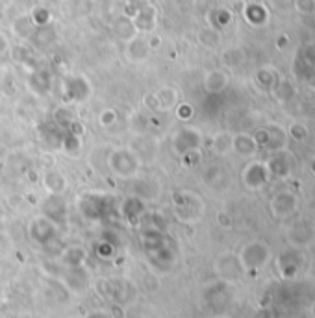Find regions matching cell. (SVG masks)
<instances>
[{"label": "cell", "mask_w": 315, "mask_h": 318, "mask_svg": "<svg viewBox=\"0 0 315 318\" xmlns=\"http://www.w3.org/2000/svg\"><path fill=\"white\" fill-rule=\"evenodd\" d=\"M108 167L119 178H132L139 169V157L130 148H117L108 157Z\"/></svg>", "instance_id": "1"}, {"label": "cell", "mask_w": 315, "mask_h": 318, "mask_svg": "<svg viewBox=\"0 0 315 318\" xmlns=\"http://www.w3.org/2000/svg\"><path fill=\"white\" fill-rule=\"evenodd\" d=\"M65 85V100L67 104L71 102H84L89 95H91V85L84 76H72V78L63 82Z\"/></svg>", "instance_id": "2"}, {"label": "cell", "mask_w": 315, "mask_h": 318, "mask_svg": "<svg viewBox=\"0 0 315 318\" xmlns=\"http://www.w3.org/2000/svg\"><path fill=\"white\" fill-rule=\"evenodd\" d=\"M41 183H43L45 191L50 196H61L65 193L67 185H69L65 174H63L61 170L54 169V167L45 170V174L41 176Z\"/></svg>", "instance_id": "3"}, {"label": "cell", "mask_w": 315, "mask_h": 318, "mask_svg": "<svg viewBox=\"0 0 315 318\" xmlns=\"http://www.w3.org/2000/svg\"><path fill=\"white\" fill-rule=\"evenodd\" d=\"M172 144H174L176 152H180L182 156L187 154V152H193V150L198 148V144H200L198 130H193V128H182L176 135L172 137Z\"/></svg>", "instance_id": "4"}, {"label": "cell", "mask_w": 315, "mask_h": 318, "mask_svg": "<svg viewBox=\"0 0 315 318\" xmlns=\"http://www.w3.org/2000/svg\"><path fill=\"white\" fill-rule=\"evenodd\" d=\"M154 95H156L158 100V111H171L172 107H176L180 104V93L171 85H165L161 89H158Z\"/></svg>", "instance_id": "5"}, {"label": "cell", "mask_w": 315, "mask_h": 318, "mask_svg": "<svg viewBox=\"0 0 315 318\" xmlns=\"http://www.w3.org/2000/svg\"><path fill=\"white\" fill-rule=\"evenodd\" d=\"M80 146H82V141H80V135H76V133H67L63 139H61V150L65 152L67 156L71 157H76L80 152Z\"/></svg>", "instance_id": "6"}, {"label": "cell", "mask_w": 315, "mask_h": 318, "mask_svg": "<svg viewBox=\"0 0 315 318\" xmlns=\"http://www.w3.org/2000/svg\"><path fill=\"white\" fill-rule=\"evenodd\" d=\"M204 85H206V89L210 93L223 91L224 87H226V76H223L219 71H213L208 74V78L204 80Z\"/></svg>", "instance_id": "7"}, {"label": "cell", "mask_w": 315, "mask_h": 318, "mask_svg": "<svg viewBox=\"0 0 315 318\" xmlns=\"http://www.w3.org/2000/svg\"><path fill=\"white\" fill-rule=\"evenodd\" d=\"M54 118H56V122H58L63 130H69V126L76 120V115H74L67 106H61V107H58V109L54 111Z\"/></svg>", "instance_id": "8"}, {"label": "cell", "mask_w": 315, "mask_h": 318, "mask_svg": "<svg viewBox=\"0 0 315 318\" xmlns=\"http://www.w3.org/2000/svg\"><path fill=\"white\" fill-rule=\"evenodd\" d=\"M117 111L115 109H102L100 111V115H99V124L102 126V128H112L113 124L117 122Z\"/></svg>", "instance_id": "9"}, {"label": "cell", "mask_w": 315, "mask_h": 318, "mask_svg": "<svg viewBox=\"0 0 315 318\" xmlns=\"http://www.w3.org/2000/svg\"><path fill=\"white\" fill-rule=\"evenodd\" d=\"M145 106L151 107V109H158V100H156V95H154V93L145 97Z\"/></svg>", "instance_id": "10"}, {"label": "cell", "mask_w": 315, "mask_h": 318, "mask_svg": "<svg viewBox=\"0 0 315 318\" xmlns=\"http://www.w3.org/2000/svg\"><path fill=\"white\" fill-rule=\"evenodd\" d=\"M176 113H178V118H184V120H185V118H189V115H191V107H189V106L180 104V107H178Z\"/></svg>", "instance_id": "11"}]
</instances>
